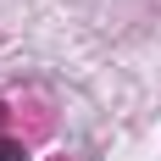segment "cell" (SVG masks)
I'll return each instance as SVG.
<instances>
[{
    "label": "cell",
    "mask_w": 161,
    "mask_h": 161,
    "mask_svg": "<svg viewBox=\"0 0 161 161\" xmlns=\"http://www.w3.org/2000/svg\"><path fill=\"white\" fill-rule=\"evenodd\" d=\"M0 161H28V156H22V145H11V139H0Z\"/></svg>",
    "instance_id": "6da1fadb"
}]
</instances>
